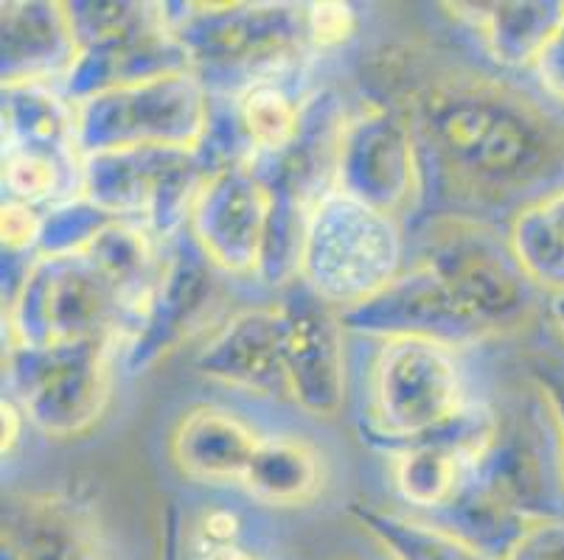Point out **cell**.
Masks as SVG:
<instances>
[{
  "instance_id": "83f0119b",
  "label": "cell",
  "mask_w": 564,
  "mask_h": 560,
  "mask_svg": "<svg viewBox=\"0 0 564 560\" xmlns=\"http://www.w3.org/2000/svg\"><path fill=\"white\" fill-rule=\"evenodd\" d=\"M65 14L70 20L79 51L107 43V40L130 37L150 25L163 23V7L127 3V0H74V3H65Z\"/></svg>"
},
{
  "instance_id": "2e32d148",
  "label": "cell",
  "mask_w": 564,
  "mask_h": 560,
  "mask_svg": "<svg viewBox=\"0 0 564 560\" xmlns=\"http://www.w3.org/2000/svg\"><path fill=\"white\" fill-rule=\"evenodd\" d=\"M197 370L242 393L290 398L281 308H245L230 317L197 353Z\"/></svg>"
},
{
  "instance_id": "7c38bea8",
  "label": "cell",
  "mask_w": 564,
  "mask_h": 560,
  "mask_svg": "<svg viewBox=\"0 0 564 560\" xmlns=\"http://www.w3.org/2000/svg\"><path fill=\"white\" fill-rule=\"evenodd\" d=\"M343 328L366 337L422 339L444 348L484 342L491 333L458 306L441 277L427 264L402 270L391 284L360 306L340 311Z\"/></svg>"
},
{
  "instance_id": "5bb4252c",
  "label": "cell",
  "mask_w": 564,
  "mask_h": 560,
  "mask_svg": "<svg viewBox=\"0 0 564 560\" xmlns=\"http://www.w3.org/2000/svg\"><path fill=\"white\" fill-rule=\"evenodd\" d=\"M284 315V367L290 400L312 418L332 420L348 395V364L340 311L295 284L281 303Z\"/></svg>"
},
{
  "instance_id": "9a60e30c",
  "label": "cell",
  "mask_w": 564,
  "mask_h": 560,
  "mask_svg": "<svg viewBox=\"0 0 564 560\" xmlns=\"http://www.w3.org/2000/svg\"><path fill=\"white\" fill-rule=\"evenodd\" d=\"M3 560H116L94 505L68 491H20L3 502Z\"/></svg>"
},
{
  "instance_id": "7402d4cb",
  "label": "cell",
  "mask_w": 564,
  "mask_h": 560,
  "mask_svg": "<svg viewBox=\"0 0 564 560\" xmlns=\"http://www.w3.org/2000/svg\"><path fill=\"white\" fill-rule=\"evenodd\" d=\"M3 149L82 154L76 107L48 85H3Z\"/></svg>"
},
{
  "instance_id": "6da1fadb",
  "label": "cell",
  "mask_w": 564,
  "mask_h": 560,
  "mask_svg": "<svg viewBox=\"0 0 564 560\" xmlns=\"http://www.w3.org/2000/svg\"><path fill=\"white\" fill-rule=\"evenodd\" d=\"M382 99L410 123L427 177L469 208H514L564 188V112L486 70L393 48Z\"/></svg>"
},
{
  "instance_id": "5b68a950",
  "label": "cell",
  "mask_w": 564,
  "mask_h": 560,
  "mask_svg": "<svg viewBox=\"0 0 564 560\" xmlns=\"http://www.w3.org/2000/svg\"><path fill=\"white\" fill-rule=\"evenodd\" d=\"M177 9L166 7L169 31L199 79L230 70L248 76V85L270 79L310 45L306 7L299 3H177Z\"/></svg>"
},
{
  "instance_id": "3957f363",
  "label": "cell",
  "mask_w": 564,
  "mask_h": 560,
  "mask_svg": "<svg viewBox=\"0 0 564 560\" xmlns=\"http://www.w3.org/2000/svg\"><path fill=\"white\" fill-rule=\"evenodd\" d=\"M402 259V228L393 216L332 191L306 219L299 284L335 311H348L391 284Z\"/></svg>"
},
{
  "instance_id": "f1b7e54d",
  "label": "cell",
  "mask_w": 564,
  "mask_h": 560,
  "mask_svg": "<svg viewBox=\"0 0 564 560\" xmlns=\"http://www.w3.org/2000/svg\"><path fill=\"white\" fill-rule=\"evenodd\" d=\"M110 222H116V216L105 213L94 202H87L85 197L54 205V208L43 210L37 255L85 253Z\"/></svg>"
},
{
  "instance_id": "9c48e42d",
  "label": "cell",
  "mask_w": 564,
  "mask_h": 560,
  "mask_svg": "<svg viewBox=\"0 0 564 560\" xmlns=\"http://www.w3.org/2000/svg\"><path fill=\"white\" fill-rule=\"evenodd\" d=\"M208 172L199 149H107L82 157V197L166 239L188 222Z\"/></svg>"
},
{
  "instance_id": "d590c367",
  "label": "cell",
  "mask_w": 564,
  "mask_h": 560,
  "mask_svg": "<svg viewBox=\"0 0 564 560\" xmlns=\"http://www.w3.org/2000/svg\"><path fill=\"white\" fill-rule=\"evenodd\" d=\"M155 560H183V521L181 510L172 502L161 510Z\"/></svg>"
},
{
  "instance_id": "74e56055",
  "label": "cell",
  "mask_w": 564,
  "mask_h": 560,
  "mask_svg": "<svg viewBox=\"0 0 564 560\" xmlns=\"http://www.w3.org/2000/svg\"><path fill=\"white\" fill-rule=\"evenodd\" d=\"M197 560H264L253 549L242 543H225V547H197Z\"/></svg>"
},
{
  "instance_id": "ffe728a7",
  "label": "cell",
  "mask_w": 564,
  "mask_h": 560,
  "mask_svg": "<svg viewBox=\"0 0 564 560\" xmlns=\"http://www.w3.org/2000/svg\"><path fill=\"white\" fill-rule=\"evenodd\" d=\"M444 9L480 34L491 59L525 70L564 23V0H502V3H444Z\"/></svg>"
},
{
  "instance_id": "d6a6232c",
  "label": "cell",
  "mask_w": 564,
  "mask_h": 560,
  "mask_svg": "<svg viewBox=\"0 0 564 560\" xmlns=\"http://www.w3.org/2000/svg\"><path fill=\"white\" fill-rule=\"evenodd\" d=\"M506 560H564V521L533 524Z\"/></svg>"
},
{
  "instance_id": "52a82bcc",
  "label": "cell",
  "mask_w": 564,
  "mask_h": 560,
  "mask_svg": "<svg viewBox=\"0 0 564 560\" xmlns=\"http://www.w3.org/2000/svg\"><path fill=\"white\" fill-rule=\"evenodd\" d=\"M74 107L82 157L107 149H199L212 130L208 87L194 70L116 87Z\"/></svg>"
},
{
  "instance_id": "f35d334b",
  "label": "cell",
  "mask_w": 564,
  "mask_h": 560,
  "mask_svg": "<svg viewBox=\"0 0 564 560\" xmlns=\"http://www.w3.org/2000/svg\"><path fill=\"white\" fill-rule=\"evenodd\" d=\"M545 308H547V317H551L553 328H556V333L562 337V342H564V295L547 297Z\"/></svg>"
},
{
  "instance_id": "7a4b0ae2",
  "label": "cell",
  "mask_w": 564,
  "mask_h": 560,
  "mask_svg": "<svg viewBox=\"0 0 564 560\" xmlns=\"http://www.w3.org/2000/svg\"><path fill=\"white\" fill-rule=\"evenodd\" d=\"M9 345L48 348L127 337L132 308L87 253L34 255L7 297Z\"/></svg>"
},
{
  "instance_id": "d6986e66",
  "label": "cell",
  "mask_w": 564,
  "mask_h": 560,
  "mask_svg": "<svg viewBox=\"0 0 564 560\" xmlns=\"http://www.w3.org/2000/svg\"><path fill=\"white\" fill-rule=\"evenodd\" d=\"M261 438L239 415L219 407H194L177 420L169 454L183 476L203 485H242Z\"/></svg>"
},
{
  "instance_id": "ac0fdd59",
  "label": "cell",
  "mask_w": 564,
  "mask_h": 560,
  "mask_svg": "<svg viewBox=\"0 0 564 560\" xmlns=\"http://www.w3.org/2000/svg\"><path fill=\"white\" fill-rule=\"evenodd\" d=\"M79 45L65 3L9 0L3 3V85H48L68 76Z\"/></svg>"
},
{
  "instance_id": "836d02e7",
  "label": "cell",
  "mask_w": 564,
  "mask_h": 560,
  "mask_svg": "<svg viewBox=\"0 0 564 560\" xmlns=\"http://www.w3.org/2000/svg\"><path fill=\"white\" fill-rule=\"evenodd\" d=\"M533 76H536L547 99L564 107V23L558 25L551 43L545 45V51H542L536 65H533Z\"/></svg>"
},
{
  "instance_id": "484cf974",
  "label": "cell",
  "mask_w": 564,
  "mask_h": 560,
  "mask_svg": "<svg viewBox=\"0 0 564 560\" xmlns=\"http://www.w3.org/2000/svg\"><path fill=\"white\" fill-rule=\"evenodd\" d=\"M301 112L304 101L292 99L286 87L270 76L245 85L236 99L234 116L253 154L275 161L299 138Z\"/></svg>"
},
{
  "instance_id": "4fadbf2b",
  "label": "cell",
  "mask_w": 564,
  "mask_h": 560,
  "mask_svg": "<svg viewBox=\"0 0 564 560\" xmlns=\"http://www.w3.org/2000/svg\"><path fill=\"white\" fill-rule=\"evenodd\" d=\"M217 266L205 259L192 239L174 246L163 259L161 275L143 297L124 345V367L130 373L152 367L172 356L208 317L217 300Z\"/></svg>"
},
{
  "instance_id": "30bf717a",
  "label": "cell",
  "mask_w": 564,
  "mask_h": 560,
  "mask_svg": "<svg viewBox=\"0 0 564 560\" xmlns=\"http://www.w3.org/2000/svg\"><path fill=\"white\" fill-rule=\"evenodd\" d=\"M427 188L422 149L402 112L373 99L351 112L340 138L335 191L388 213H413Z\"/></svg>"
},
{
  "instance_id": "4316f807",
  "label": "cell",
  "mask_w": 564,
  "mask_h": 560,
  "mask_svg": "<svg viewBox=\"0 0 564 560\" xmlns=\"http://www.w3.org/2000/svg\"><path fill=\"white\" fill-rule=\"evenodd\" d=\"M3 188L7 199L32 208L68 202L74 188L82 194V154L3 149Z\"/></svg>"
},
{
  "instance_id": "e575fe53",
  "label": "cell",
  "mask_w": 564,
  "mask_h": 560,
  "mask_svg": "<svg viewBox=\"0 0 564 560\" xmlns=\"http://www.w3.org/2000/svg\"><path fill=\"white\" fill-rule=\"evenodd\" d=\"M242 536V518L234 510H217L205 513L197 524V547H225V543H239Z\"/></svg>"
},
{
  "instance_id": "8d00e7d4",
  "label": "cell",
  "mask_w": 564,
  "mask_h": 560,
  "mask_svg": "<svg viewBox=\"0 0 564 560\" xmlns=\"http://www.w3.org/2000/svg\"><path fill=\"white\" fill-rule=\"evenodd\" d=\"M0 409H3V457H9L18 449L20 440H23V426L29 418H25L23 407H20L12 395H3Z\"/></svg>"
},
{
  "instance_id": "ba28073f",
  "label": "cell",
  "mask_w": 564,
  "mask_h": 560,
  "mask_svg": "<svg viewBox=\"0 0 564 560\" xmlns=\"http://www.w3.org/2000/svg\"><path fill=\"white\" fill-rule=\"evenodd\" d=\"M464 407V378L453 348L391 339L371 370L362 440L397 451L444 426Z\"/></svg>"
},
{
  "instance_id": "277c9868",
  "label": "cell",
  "mask_w": 564,
  "mask_h": 560,
  "mask_svg": "<svg viewBox=\"0 0 564 560\" xmlns=\"http://www.w3.org/2000/svg\"><path fill=\"white\" fill-rule=\"evenodd\" d=\"M422 264L491 337L520 331L536 311L540 289L517 261L509 233L478 216H435L424 230Z\"/></svg>"
},
{
  "instance_id": "cb8c5ba5",
  "label": "cell",
  "mask_w": 564,
  "mask_h": 560,
  "mask_svg": "<svg viewBox=\"0 0 564 560\" xmlns=\"http://www.w3.org/2000/svg\"><path fill=\"white\" fill-rule=\"evenodd\" d=\"M354 521L382 547L388 560H491L447 527L371 505H351Z\"/></svg>"
},
{
  "instance_id": "8992f818",
  "label": "cell",
  "mask_w": 564,
  "mask_h": 560,
  "mask_svg": "<svg viewBox=\"0 0 564 560\" xmlns=\"http://www.w3.org/2000/svg\"><path fill=\"white\" fill-rule=\"evenodd\" d=\"M121 337H96L68 345H9L7 376L12 398L45 438H82L110 404L116 345Z\"/></svg>"
},
{
  "instance_id": "603a6c76",
  "label": "cell",
  "mask_w": 564,
  "mask_h": 560,
  "mask_svg": "<svg viewBox=\"0 0 564 560\" xmlns=\"http://www.w3.org/2000/svg\"><path fill=\"white\" fill-rule=\"evenodd\" d=\"M509 241L536 289L564 295V188L517 210Z\"/></svg>"
},
{
  "instance_id": "e0dca14e",
  "label": "cell",
  "mask_w": 564,
  "mask_h": 560,
  "mask_svg": "<svg viewBox=\"0 0 564 560\" xmlns=\"http://www.w3.org/2000/svg\"><path fill=\"white\" fill-rule=\"evenodd\" d=\"M181 70H192V62L172 37L166 23V7H163V23L150 25L130 37L107 40V43L82 48L74 68L65 76L63 96L70 105H79L99 92L161 79V76L181 74Z\"/></svg>"
},
{
  "instance_id": "f546056e",
  "label": "cell",
  "mask_w": 564,
  "mask_h": 560,
  "mask_svg": "<svg viewBox=\"0 0 564 560\" xmlns=\"http://www.w3.org/2000/svg\"><path fill=\"white\" fill-rule=\"evenodd\" d=\"M357 31V14L348 3H310L306 7V37L312 48H340Z\"/></svg>"
},
{
  "instance_id": "d4e9b609",
  "label": "cell",
  "mask_w": 564,
  "mask_h": 560,
  "mask_svg": "<svg viewBox=\"0 0 564 560\" xmlns=\"http://www.w3.org/2000/svg\"><path fill=\"white\" fill-rule=\"evenodd\" d=\"M152 239L155 235L141 222L116 219L85 250L118 286V292L124 295L127 306L132 308V320H135L143 297L150 295V289L155 286L163 266V261H158L155 241Z\"/></svg>"
},
{
  "instance_id": "1f68e13d",
  "label": "cell",
  "mask_w": 564,
  "mask_h": 560,
  "mask_svg": "<svg viewBox=\"0 0 564 560\" xmlns=\"http://www.w3.org/2000/svg\"><path fill=\"white\" fill-rule=\"evenodd\" d=\"M531 384L540 389L542 398L551 407L553 420H556L558 440H562L564 454V359L540 356L531 364Z\"/></svg>"
},
{
  "instance_id": "8fae6325",
  "label": "cell",
  "mask_w": 564,
  "mask_h": 560,
  "mask_svg": "<svg viewBox=\"0 0 564 560\" xmlns=\"http://www.w3.org/2000/svg\"><path fill=\"white\" fill-rule=\"evenodd\" d=\"M273 188L253 157L208 172L188 213V230L199 253L217 270L259 275Z\"/></svg>"
},
{
  "instance_id": "4dcf8cb0",
  "label": "cell",
  "mask_w": 564,
  "mask_h": 560,
  "mask_svg": "<svg viewBox=\"0 0 564 560\" xmlns=\"http://www.w3.org/2000/svg\"><path fill=\"white\" fill-rule=\"evenodd\" d=\"M43 213L32 205L3 199V259L37 255Z\"/></svg>"
},
{
  "instance_id": "44dd1931",
  "label": "cell",
  "mask_w": 564,
  "mask_h": 560,
  "mask_svg": "<svg viewBox=\"0 0 564 560\" xmlns=\"http://www.w3.org/2000/svg\"><path fill=\"white\" fill-rule=\"evenodd\" d=\"M242 487L270 507H304L323 487V462L312 443L295 435L261 438Z\"/></svg>"
}]
</instances>
